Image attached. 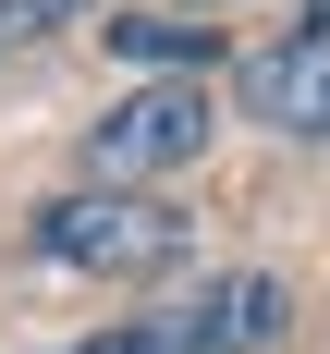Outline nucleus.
Here are the masks:
<instances>
[{
  "mask_svg": "<svg viewBox=\"0 0 330 354\" xmlns=\"http://www.w3.org/2000/svg\"><path fill=\"white\" fill-rule=\"evenodd\" d=\"M220 110H208V73H159L135 98H110L86 122V171L98 183H147V171H183V159H208Z\"/></svg>",
  "mask_w": 330,
  "mask_h": 354,
  "instance_id": "1",
  "label": "nucleus"
},
{
  "mask_svg": "<svg viewBox=\"0 0 330 354\" xmlns=\"http://www.w3.org/2000/svg\"><path fill=\"white\" fill-rule=\"evenodd\" d=\"M37 257L135 281V269H172V257H183V208L122 196V183H110V196H49V208H37Z\"/></svg>",
  "mask_w": 330,
  "mask_h": 354,
  "instance_id": "2",
  "label": "nucleus"
},
{
  "mask_svg": "<svg viewBox=\"0 0 330 354\" xmlns=\"http://www.w3.org/2000/svg\"><path fill=\"white\" fill-rule=\"evenodd\" d=\"M293 330V293L269 281V269H245V281H220L208 306H183V342L196 354H269Z\"/></svg>",
  "mask_w": 330,
  "mask_h": 354,
  "instance_id": "3",
  "label": "nucleus"
},
{
  "mask_svg": "<svg viewBox=\"0 0 330 354\" xmlns=\"http://www.w3.org/2000/svg\"><path fill=\"white\" fill-rule=\"evenodd\" d=\"M110 49L147 73H208L220 62V25H172V12H110Z\"/></svg>",
  "mask_w": 330,
  "mask_h": 354,
  "instance_id": "4",
  "label": "nucleus"
},
{
  "mask_svg": "<svg viewBox=\"0 0 330 354\" xmlns=\"http://www.w3.org/2000/svg\"><path fill=\"white\" fill-rule=\"evenodd\" d=\"M73 354H196V342H183V318H135V330H98V342H73Z\"/></svg>",
  "mask_w": 330,
  "mask_h": 354,
  "instance_id": "5",
  "label": "nucleus"
},
{
  "mask_svg": "<svg viewBox=\"0 0 330 354\" xmlns=\"http://www.w3.org/2000/svg\"><path fill=\"white\" fill-rule=\"evenodd\" d=\"M73 12H86V0H0V49H12V37H49V25H73Z\"/></svg>",
  "mask_w": 330,
  "mask_h": 354,
  "instance_id": "6",
  "label": "nucleus"
},
{
  "mask_svg": "<svg viewBox=\"0 0 330 354\" xmlns=\"http://www.w3.org/2000/svg\"><path fill=\"white\" fill-rule=\"evenodd\" d=\"M306 37H330V0H306Z\"/></svg>",
  "mask_w": 330,
  "mask_h": 354,
  "instance_id": "7",
  "label": "nucleus"
}]
</instances>
